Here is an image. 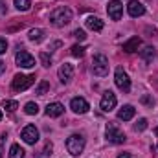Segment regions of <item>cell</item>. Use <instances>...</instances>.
<instances>
[{
	"mask_svg": "<svg viewBox=\"0 0 158 158\" xmlns=\"http://www.w3.org/2000/svg\"><path fill=\"white\" fill-rule=\"evenodd\" d=\"M70 20H72V9L66 7V6L55 7V9L50 13V22H52L55 28H63V26L70 24Z\"/></svg>",
	"mask_w": 158,
	"mask_h": 158,
	"instance_id": "6da1fadb",
	"label": "cell"
},
{
	"mask_svg": "<svg viewBox=\"0 0 158 158\" xmlns=\"http://www.w3.org/2000/svg\"><path fill=\"white\" fill-rule=\"evenodd\" d=\"M66 149H68V153H70L72 156H79V155L83 153V149H85V138H83L81 134H72V136H68V140H66Z\"/></svg>",
	"mask_w": 158,
	"mask_h": 158,
	"instance_id": "7a4b0ae2",
	"label": "cell"
},
{
	"mask_svg": "<svg viewBox=\"0 0 158 158\" xmlns=\"http://www.w3.org/2000/svg\"><path fill=\"white\" fill-rule=\"evenodd\" d=\"M92 70H94V74L99 76V77L107 76V74H109V59H107L103 53L94 55V59H92Z\"/></svg>",
	"mask_w": 158,
	"mask_h": 158,
	"instance_id": "3957f363",
	"label": "cell"
},
{
	"mask_svg": "<svg viewBox=\"0 0 158 158\" xmlns=\"http://www.w3.org/2000/svg\"><path fill=\"white\" fill-rule=\"evenodd\" d=\"M33 83H35V76H22V74H17V76L13 77L11 86H13L15 92H22V90H28Z\"/></svg>",
	"mask_w": 158,
	"mask_h": 158,
	"instance_id": "277c9868",
	"label": "cell"
},
{
	"mask_svg": "<svg viewBox=\"0 0 158 158\" xmlns=\"http://www.w3.org/2000/svg\"><path fill=\"white\" fill-rule=\"evenodd\" d=\"M114 81H116V86H118L121 92H129V90H131V79H129L127 72H125L123 68H116Z\"/></svg>",
	"mask_w": 158,
	"mask_h": 158,
	"instance_id": "5b68a950",
	"label": "cell"
},
{
	"mask_svg": "<svg viewBox=\"0 0 158 158\" xmlns=\"http://www.w3.org/2000/svg\"><path fill=\"white\" fill-rule=\"evenodd\" d=\"M105 134H107V140L112 142V143H123V142H125V134L119 131L114 123H109V125H107Z\"/></svg>",
	"mask_w": 158,
	"mask_h": 158,
	"instance_id": "8992f818",
	"label": "cell"
},
{
	"mask_svg": "<svg viewBox=\"0 0 158 158\" xmlns=\"http://www.w3.org/2000/svg\"><path fill=\"white\" fill-rule=\"evenodd\" d=\"M20 136H22V140H24L26 143H30V145H33V143L39 142V131H37L35 125H26V127L22 129Z\"/></svg>",
	"mask_w": 158,
	"mask_h": 158,
	"instance_id": "52a82bcc",
	"label": "cell"
},
{
	"mask_svg": "<svg viewBox=\"0 0 158 158\" xmlns=\"http://www.w3.org/2000/svg\"><path fill=\"white\" fill-rule=\"evenodd\" d=\"M116 103H118L116 94L109 90V92H105V94H103V98H101V101H99V107H101V110H103V112H110V110L116 107Z\"/></svg>",
	"mask_w": 158,
	"mask_h": 158,
	"instance_id": "ba28073f",
	"label": "cell"
},
{
	"mask_svg": "<svg viewBox=\"0 0 158 158\" xmlns=\"http://www.w3.org/2000/svg\"><path fill=\"white\" fill-rule=\"evenodd\" d=\"M15 61H17V64L22 66V68H33V66H35V59H33V55H30V53L24 52V50H20V52L15 55Z\"/></svg>",
	"mask_w": 158,
	"mask_h": 158,
	"instance_id": "9c48e42d",
	"label": "cell"
},
{
	"mask_svg": "<svg viewBox=\"0 0 158 158\" xmlns=\"http://www.w3.org/2000/svg\"><path fill=\"white\" fill-rule=\"evenodd\" d=\"M107 13L112 20H119L121 15H123V4L119 0H110L109 6H107Z\"/></svg>",
	"mask_w": 158,
	"mask_h": 158,
	"instance_id": "30bf717a",
	"label": "cell"
},
{
	"mask_svg": "<svg viewBox=\"0 0 158 158\" xmlns=\"http://www.w3.org/2000/svg\"><path fill=\"white\" fill-rule=\"evenodd\" d=\"M70 109H72L76 114H86L88 109H90V105H88V101H86L85 98H74V99L70 101Z\"/></svg>",
	"mask_w": 158,
	"mask_h": 158,
	"instance_id": "8fae6325",
	"label": "cell"
},
{
	"mask_svg": "<svg viewBox=\"0 0 158 158\" xmlns=\"http://www.w3.org/2000/svg\"><path fill=\"white\" fill-rule=\"evenodd\" d=\"M127 11H129L131 17H142L145 13V6L142 2H138V0H131L127 4Z\"/></svg>",
	"mask_w": 158,
	"mask_h": 158,
	"instance_id": "7c38bea8",
	"label": "cell"
},
{
	"mask_svg": "<svg viewBox=\"0 0 158 158\" xmlns=\"http://www.w3.org/2000/svg\"><path fill=\"white\" fill-rule=\"evenodd\" d=\"M59 79H61V83H70V79L74 76V66L72 64H68V63H64V64H61V68H59Z\"/></svg>",
	"mask_w": 158,
	"mask_h": 158,
	"instance_id": "4fadbf2b",
	"label": "cell"
},
{
	"mask_svg": "<svg viewBox=\"0 0 158 158\" xmlns=\"http://www.w3.org/2000/svg\"><path fill=\"white\" fill-rule=\"evenodd\" d=\"M134 107L132 105H125V107H121L118 112V119H121V121H129V119L134 118Z\"/></svg>",
	"mask_w": 158,
	"mask_h": 158,
	"instance_id": "5bb4252c",
	"label": "cell"
},
{
	"mask_svg": "<svg viewBox=\"0 0 158 158\" xmlns=\"http://www.w3.org/2000/svg\"><path fill=\"white\" fill-rule=\"evenodd\" d=\"M140 46H142V39H140V37H132V39H129L125 44H123V52H127V53H134Z\"/></svg>",
	"mask_w": 158,
	"mask_h": 158,
	"instance_id": "9a60e30c",
	"label": "cell"
},
{
	"mask_svg": "<svg viewBox=\"0 0 158 158\" xmlns=\"http://www.w3.org/2000/svg\"><path fill=\"white\" fill-rule=\"evenodd\" d=\"M64 112V107L61 105V103H50L48 107H46V114L50 116V118H57V116H61Z\"/></svg>",
	"mask_w": 158,
	"mask_h": 158,
	"instance_id": "2e32d148",
	"label": "cell"
},
{
	"mask_svg": "<svg viewBox=\"0 0 158 158\" xmlns=\"http://www.w3.org/2000/svg\"><path fill=\"white\" fill-rule=\"evenodd\" d=\"M86 28L92 30V31H101L103 30V20L98 19V17H88L86 19Z\"/></svg>",
	"mask_w": 158,
	"mask_h": 158,
	"instance_id": "e0dca14e",
	"label": "cell"
},
{
	"mask_svg": "<svg viewBox=\"0 0 158 158\" xmlns=\"http://www.w3.org/2000/svg\"><path fill=\"white\" fill-rule=\"evenodd\" d=\"M30 40H33V42H40V40L44 39V30H40V28H33V30H30Z\"/></svg>",
	"mask_w": 158,
	"mask_h": 158,
	"instance_id": "ac0fdd59",
	"label": "cell"
},
{
	"mask_svg": "<svg viewBox=\"0 0 158 158\" xmlns=\"http://www.w3.org/2000/svg\"><path fill=\"white\" fill-rule=\"evenodd\" d=\"M155 53H156V52H155V48H153V46H145V48H143V50L140 52L142 59H143V61H147V63H149V61H153Z\"/></svg>",
	"mask_w": 158,
	"mask_h": 158,
	"instance_id": "d6986e66",
	"label": "cell"
},
{
	"mask_svg": "<svg viewBox=\"0 0 158 158\" xmlns=\"http://www.w3.org/2000/svg\"><path fill=\"white\" fill-rule=\"evenodd\" d=\"M9 158H24V149L19 143H13L9 149Z\"/></svg>",
	"mask_w": 158,
	"mask_h": 158,
	"instance_id": "ffe728a7",
	"label": "cell"
},
{
	"mask_svg": "<svg viewBox=\"0 0 158 158\" xmlns=\"http://www.w3.org/2000/svg\"><path fill=\"white\" fill-rule=\"evenodd\" d=\"M24 112L30 114V116H35V114H39V105L33 103V101H28V103L24 105Z\"/></svg>",
	"mask_w": 158,
	"mask_h": 158,
	"instance_id": "44dd1931",
	"label": "cell"
},
{
	"mask_svg": "<svg viewBox=\"0 0 158 158\" xmlns=\"http://www.w3.org/2000/svg\"><path fill=\"white\" fill-rule=\"evenodd\" d=\"M2 109H6L7 112H15V110L19 109V103H17L15 99H6V101L2 103Z\"/></svg>",
	"mask_w": 158,
	"mask_h": 158,
	"instance_id": "7402d4cb",
	"label": "cell"
},
{
	"mask_svg": "<svg viewBox=\"0 0 158 158\" xmlns=\"http://www.w3.org/2000/svg\"><path fill=\"white\" fill-rule=\"evenodd\" d=\"M13 2H15V7H17L19 11H28L30 6H31L30 0H13Z\"/></svg>",
	"mask_w": 158,
	"mask_h": 158,
	"instance_id": "603a6c76",
	"label": "cell"
},
{
	"mask_svg": "<svg viewBox=\"0 0 158 158\" xmlns=\"http://www.w3.org/2000/svg\"><path fill=\"white\" fill-rule=\"evenodd\" d=\"M48 90H50V83H48V81H40L39 86L35 88V94H37V96H44Z\"/></svg>",
	"mask_w": 158,
	"mask_h": 158,
	"instance_id": "cb8c5ba5",
	"label": "cell"
},
{
	"mask_svg": "<svg viewBox=\"0 0 158 158\" xmlns=\"http://www.w3.org/2000/svg\"><path fill=\"white\" fill-rule=\"evenodd\" d=\"M70 50H72L70 53H72L74 57H83V55H85V48H83V46H79V44H74Z\"/></svg>",
	"mask_w": 158,
	"mask_h": 158,
	"instance_id": "d4e9b609",
	"label": "cell"
},
{
	"mask_svg": "<svg viewBox=\"0 0 158 158\" xmlns=\"http://www.w3.org/2000/svg\"><path fill=\"white\" fill-rule=\"evenodd\" d=\"M40 63H42V66H46V68H48V66H52V59H50V55H48V53H46V52H40Z\"/></svg>",
	"mask_w": 158,
	"mask_h": 158,
	"instance_id": "484cf974",
	"label": "cell"
},
{
	"mask_svg": "<svg viewBox=\"0 0 158 158\" xmlns=\"http://www.w3.org/2000/svg\"><path fill=\"white\" fill-rule=\"evenodd\" d=\"M145 129H147V119L145 118L138 119V123L134 125V131H145Z\"/></svg>",
	"mask_w": 158,
	"mask_h": 158,
	"instance_id": "4316f807",
	"label": "cell"
},
{
	"mask_svg": "<svg viewBox=\"0 0 158 158\" xmlns=\"http://www.w3.org/2000/svg\"><path fill=\"white\" fill-rule=\"evenodd\" d=\"M74 37H76L77 40H85V39H86V35H85V31H83V30H76V31H74Z\"/></svg>",
	"mask_w": 158,
	"mask_h": 158,
	"instance_id": "83f0119b",
	"label": "cell"
},
{
	"mask_svg": "<svg viewBox=\"0 0 158 158\" xmlns=\"http://www.w3.org/2000/svg\"><path fill=\"white\" fill-rule=\"evenodd\" d=\"M7 52V40L6 39H0V55Z\"/></svg>",
	"mask_w": 158,
	"mask_h": 158,
	"instance_id": "f1b7e54d",
	"label": "cell"
},
{
	"mask_svg": "<svg viewBox=\"0 0 158 158\" xmlns=\"http://www.w3.org/2000/svg\"><path fill=\"white\" fill-rule=\"evenodd\" d=\"M59 46H61V40H55V42H52V44H50V52H52V50H55V48H59Z\"/></svg>",
	"mask_w": 158,
	"mask_h": 158,
	"instance_id": "f546056e",
	"label": "cell"
},
{
	"mask_svg": "<svg viewBox=\"0 0 158 158\" xmlns=\"http://www.w3.org/2000/svg\"><path fill=\"white\" fill-rule=\"evenodd\" d=\"M44 155H52V143H50V142H48L46 147H44Z\"/></svg>",
	"mask_w": 158,
	"mask_h": 158,
	"instance_id": "4dcf8cb0",
	"label": "cell"
},
{
	"mask_svg": "<svg viewBox=\"0 0 158 158\" xmlns=\"http://www.w3.org/2000/svg\"><path fill=\"white\" fill-rule=\"evenodd\" d=\"M142 101H143V103H149V105H153V103H155V101H153L151 98H147V96H143V98H142Z\"/></svg>",
	"mask_w": 158,
	"mask_h": 158,
	"instance_id": "1f68e13d",
	"label": "cell"
},
{
	"mask_svg": "<svg viewBox=\"0 0 158 158\" xmlns=\"http://www.w3.org/2000/svg\"><path fill=\"white\" fill-rule=\"evenodd\" d=\"M4 70H6V64H4V63H2V61H0V76H2V74H4Z\"/></svg>",
	"mask_w": 158,
	"mask_h": 158,
	"instance_id": "d6a6232c",
	"label": "cell"
},
{
	"mask_svg": "<svg viewBox=\"0 0 158 158\" xmlns=\"http://www.w3.org/2000/svg\"><path fill=\"white\" fill-rule=\"evenodd\" d=\"M118 158H131V156H129V153H121Z\"/></svg>",
	"mask_w": 158,
	"mask_h": 158,
	"instance_id": "836d02e7",
	"label": "cell"
},
{
	"mask_svg": "<svg viewBox=\"0 0 158 158\" xmlns=\"http://www.w3.org/2000/svg\"><path fill=\"white\" fill-rule=\"evenodd\" d=\"M155 132H156V134H158V127H156V129H155Z\"/></svg>",
	"mask_w": 158,
	"mask_h": 158,
	"instance_id": "e575fe53",
	"label": "cell"
},
{
	"mask_svg": "<svg viewBox=\"0 0 158 158\" xmlns=\"http://www.w3.org/2000/svg\"><path fill=\"white\" fill-rule=\"evenodd\" d=\"M0 119H2V110H0Z\"/></svg>",
	"mask_w": 158,
	"mask_h": 158,
	"instance_id": "d590c367",
	"label": "cell"
},
{
	"mask_svg": "<svg viewBox=\"0 0 158 158\" xmlns=\"http://www.w3.org/2000/svg\"><path fill=\"white\" fill-rule=\"evenodd\" d=\"M0 158H2V153H0Z\"/></svg>",
	"mask_w": 158,
	"mask_h": 158,
	"instance_id": "8d00e7d4",
	"label": "cell"
},
{
	"mask_svg": "<svg viewBox=\"0 0 158 158\" xmlns=\"http://www.w3.org/2000/svg\"><path fill=\"white\" fill-rule=\"evenodd\" d=\"M0 2H2V0H0Z\"/></svg>",
	"mask_w": 158,
	"mask_h": 158,
	"instance_id": "74e56055",
	"label": "cell"
}]
</instances>
